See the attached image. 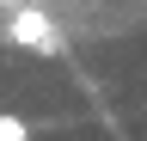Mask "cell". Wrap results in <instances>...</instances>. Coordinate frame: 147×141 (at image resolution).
I'll use <instances>...</instances> for the list:
<instances>
[{
    "mask_svg": "<svg viewBox=\"0 0 147 141\" xmlns=\"http://www.w3.org/2000/svg\"><path fill=\"white\" fill-rule=\"evenodd\" d=\"M6 6H18V0H6Z\"/></svg>",
    "mask_w": 147,
    "mask_h": 141,
    "instance_id": "cell-3",
    "label": "cell"
},
{
    "mask_svg": "<svg viewBox=\"0 0 147 141\" xmlns=\"http://www.w3.org/2000/svg\"><path fill=\"white\" fill-rule=\"evenodd\" d=\"M0 141H31V123L18 111H0Z\"/></svg>",
    "mask_w": 147,
    "mask_h": 141,
    "instance_id": "cell-2",
    "label": "cell"
},
{
    "mask_svg": "<svg viewBox=\"0 0 147 141\" xmlns=\"http://www.w3.org/2000/svg\"><path fill=\"white\" fill-rule=\"evenodd\" d=\"M6 43L31 49V55H67L61 25H55V19H49V6H37V0H18V6L6 12Z\"/></svg>",
    "mask_w": 147,
    "mask_h": 141,
    "instance_id": "cell-1",
    "label": "cell"
}]
</instances>
